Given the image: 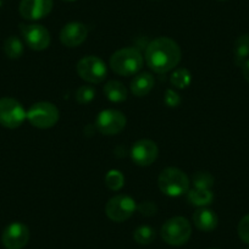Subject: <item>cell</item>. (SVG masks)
Returning a JSON list of instances; mask_svg holds the SVG:
<instances>
[{
  "mask_svg": "<svg viewBox=\"0 0 249 249\" xmlns=\"http://www.w3.org/2000/svg\"><path fill=\"white\" fill-rule=\"evenodd\" d=\"M249 57V35H242L233 45V59L237 66L243 65Z\"/></svg>",
  "mask_w": 249,
  "mask_h": 249,
  "instance_id": "ac0fdd59",
  "label": "cell"
},
{
  "mask_svg": "<svg viewBox=\"0 0 249 249\" xmlns=\"http://www.w3.org/2000/svg\"><path fill=\"white\" fill-rule=\"evenodd\" d=\"M30 239V230L21 222H13L5 227L1 242L6 249H22Z\"/></svg>",
  "mask_w": 249,
  "mask_h": 249,
  "instance_id": "8fae6325",
  "label": "cell"
},
{
  "mask_svg": "<svg viewBox=\"0 0 249 249\" xmlns=\"http://www.w3.org/2000/svg\"><path fill=\"white\" fill-rule=\"evenodd\" d=\"M27 119V112L21 103L14 98L0 99V124L8 128L20 127Z\"/></svg>",
  "mask_w": 249,
  "mask_h": 249,
  "instance_id": "52a82bcc",
  "label": "cell"
},
{
  "mask_svg": "<svg viewBox=\"0 0 249 249\" xmlns=\"http://www.w3.org/2000/svg\"><path fill=\"white\" fill-rule=\"evenodd\" d=\"M76 70H77L78 76L83 81L92 83V85L103 82L107 73L105 62L100 57L94 56V55H89V56H85L83 59H81L76 66Z\"/></svg>",
  "mask_w": 249,
  "mask_h": 249,
  "instance_id": "8992f818",
  "label": "cell"
},
{
  "mask_svg": "<svg viewBox=\"0 0 249 249\" xmlns=\"http://www.w3.org/2000/svg\"><path fill=\"white\" fill-rule=\"evenodd\" d=\"M181 56V48L174 39L159 37L147 45L144 57L150 70L157 73H166L178 65Z\"/></svg>",
  "mask_w": 249,
  "mask_h": 249,
  "instance_id": "6da1fadb",
  "label": "cell"
},
{
  "mask_svg": "<svg viewBox=\"0 0 249 249\" xmlns=\"http://www.w3.org/2000/svg\"><path fill=\"white\" fill-rule=\"evenodd\" d=\"M219 1H226V0H219Z\"/></svg>",
  "mask_w": 249,
  "mask_h": 249,
  "instance_id": "4dcf8cb0",
  "label": "cell"
},
{
  "mask_svg": "<svg viewBox=\"0 0 249 249\" xmlns=\"http://www.w3.org/2000/svg\"><path fill=\"white\" fill-rule=\"evenodd\" d=\"M53 0H21L20 15L30 21H37L49 15L53 10Z\"/></svg>",
  "mask_w": 249,
  "mask_h": 249,
  "instance_id": "4fadbf2b",
  "label": "cell"
},
{
  "mask_svg": "<svg viewBox=\"0 0 249 249\" xmlns=\"http://www.w3.org/2000/svg\"><path fill=\"white\" fill-rule=\"evenodd\" d=\"M164 102L169 107H177L181 104V97L174 89H166L164 95Z\"/></svg>",
  "mask_w": 249,
  "mask_h": 249,
  "instance_id": "4316f807",
  "label": "cell"
},
{
  "mask_svg": "<svg viewBox=\"0 0 249 249\" xmlns=\"http://www.w3.org/2000/svg\"><path fill=\"white\" fill-rule=\"evenodd\" d=\"M126 122H127L126 116L121 111L115 109H107L98 114L95 126L102 135L114 136L126 127Z\"/></svg>",
  "mask_w": 249,
  "mask_h": 249,
  "instance_id": "9c48e42d",
  "label": "cell"
},
{
  "mask_svg": "<svg viewBox=\"0 0 249 249\" xmlns=\"http://www.w3.org/2000/svg\"><path fill=\"white\" fill-rule=\"evenodd\" d=\"M21 33H22L25 42L28 47L36 52H42L47 49L50 44V33L44 26L42 25H21Z\"/></svg>",
  "mask_w": 249,
  "mask_h": 249,
  "instance_id": "30bf717a",
  "label": "cell"
},
{
  "mask_svg": "<svg viewBox=\"0 0 249 249\" xmlns=\"http://www.w3.org/2000/svg\"><path fill=\"white\" fill-rule=\"evenodd\" d=\"M190 178L177 167H166L158 178V186L164 195L169 197H181L190 191Z\"/></svg>",
  "mask_w": 249,
  "mask_h": 249,
  "instance_id": "3957f363",
  "label": "cell"
},
{
  "mask_svg": "<svg viewBox=\"0 0 249 249\" xmlns=\"http://www.w3.org/2000/svg\"><path fill=\"white\" fill-rule=\"evenodd\" d=\"M162 239L167 244L174 247L183 246L188 242L192 234V226L190 221L183 216H175L167 220L161 227Z\"/></svg>",
  "mask_w": 249,
  "mask_h": 249,
  "instance_id": "277c9868",
  "label": "cell"
},
{
  "mask_svg": "<svg viewBox=\"0 0 249 249\" xmlns=\"http://www.w3.org/2000/svg\"><path fill=\"white\" fill-rule=\"evenodd\" d=\"M137 210L135 200L126 195H117L112 197L105 205V214L115 222H124L130 219Z\"/></svg>",
  "mask_w": 249,
  "mask_h": 249,
  "instance_id": "ba28073f",
  "label": "cell"
},
{
  "mask_svg": "<svg viewBox=\"0 0 249 249\" xmlns=\"http://www.w3.org/2000/svg\"><path fill=\"white\" fill-rule=\"evenodd\" d=\"M88 30L83 23L70 22L62 27L60 32V40L65 47L76 48L80 47L87 39Z\"/></svg>",
  "mask_w": 249,
  "mask_h": 249,
  "instance_id": "5bb4252c",
  "label": "cell"
},
{
  "mask_svg": "<svg viewBox=\"0 0 249 249\" xmlns=\"http://www.w3.org/2000/svg\"><path fill=\"white\" fill-rule=\"evenodd\" d=\"M137 210L141 213V214L144 215V216L150 217V216H154V215L157 214L158 207L157 204L153 202H143L141 203L140 205H137Z\"/></svg>",
  "mask_w": 249,
  "mask_h": 249,
  "instance_id": "83f0119b",
  "label": "cell"
},
{
  "mask_svg": "<svg viewBox=\"0 0 249 249\" xmlns=\"http://www.w3.org/2000/svg\"><path fill=\"white\" fill-rule=\"evenodd\" d=\"M124 177L119 170H110L105 176V184L109 190L119 191L124 187Z\"/></svg>",
  "mask_w": 249,
  "mask_h": 249,
  "instance_id": "cb8c5ba5",
  "label": "cell"
},
{
  "mask_svg": "<svg viewBox=\"0 0 249 249\" xmlns=\"http://www.w3.org/2000/svg\"><path fill=\"white\" fill-rule=\"evenodd\" d=\"M158 155V145L150 140L137 141L131 148V158L138 166H149L157 160Z\"/></svg>",
  "mask_w": 249,
  "mask_h": 249,
  "instance_id": "7c38bea8",
  "label": "cell"
},
{
  "mask_svg": "<svg viewBox=\"0 0 249 249\" xmlns=\"http://www.w3.org/2000/svg\"><path fill=\"white\" fill-rule=\"evenodd\" d=\"M247 249H249V248H247Z\"/></svg>",
  "mask_w": 249,
  "mask_h": 249,
  "instance_id": "d6a6232c",
  "label": "cell"
},
{
  "mask_svg": "<svg viewBox=\"0 0 249 249\" xmlns=\"http://www.w3.org/2000/svg\"><path fill=\"white\" fill-rule=\"evenodd\" d=\"M95 97V89L92 86H81L76 92V100L80 104H88Z\"/></svg>",
  "mask_w": 249,
  "mask_h": 249,
  "instance_id": "d4e9b609",
  "label": "cell"
},
{
  "mask_svg": "<svg viewBox=\"0 0 249 249\" xmlns=\"http://www.w3.org/2000/svg\"><path fill=\"white\" fill-rule=\"evenodd\" d=\"M131 92L136 97H144L154 87V77L149 72H142L135 76L131 81Z\"/></svg>",
  "mask_w": 249,
  "mask_h": 249,
  "instance_id": "2e32d148",
  "label": "cell"
},
{
  "mask_svg": "<svg viewBox=\"0 0 249 249\" xmlns=\"http://www.w3.org/2000/svg\"><path fill=\"white\" fill-rule=\"evenodd\" d=\"M59 109L49 102H39L33 104L27 111V120L37 128L53 127L59 121Z\"/></svg>",
  "mask_w": 249,
  "mask_h": 249,
  "instance_id": "5b68a950",
  "label": "cell"
},
{
  "mask_svg": "<svg viewBox=\"0 0 249 249\" xmlns=\"http://www.w3.org/2000/svg\"><path fill=\"white\" fill-rule=\"evenodd\" d=\"M104 93L112 103H121L127 99V88L120 81H109L104 86Z\"/></svg>",
  "mask_w": 249,
  "mask_h": 249,
  "instance_id": "e0dca14e",
  "label": "cell"
},
{
  "mask_svg": "<svg viewBox=\"0 0 249 249\" xmlns=\"http://www.w3.org/2000/svg\"><path fill=\"white\" fill-rule=\"evenodd\" d=\"M143 66V55L137 48H124L110 57V68L120 76L136 75Z\"/></svg>",
  "mask_w": 249,
  "mask_h": 249,
  "instance_id": "7a4b0ae2",
  "label": "cell"
},
{
  "mask_svg": "<svg viewBox=\"0 0 249 249\" xmlns=\"http://www.w3.org/2000/svg\"><path fill=\"white\" fill-rule=\"evenodd\" d=\"M64 1H75V0H64Z\"/></svg>",
  "mask_w": 249,
  "mask_h": 249,
  "instance_id": "f546056e",
  "label": "cell"
},
{
  "mask_svg": "<svg viewBox=\"0 0 249 249\" xmlns=\"http://www.w3.org/2000/svg\"><path fill=\"white\" fill-rule=\"evenodd\" d=\"M238 236L244 243L249 244V214L246 215L238 224Z\"/></svg>",
  "mask_w": 249,
  "mask_h": 249,
  "instance_id": "484cf974",
  "label": "cell"
},
{
  "mask_svg": "<svg viewBox=\"0 0 249 249\" xmlns=\"http://www.w3.org/2000/svg\"><path fill=\"white\" fill-rule=\"evenodd\" d=\"M214 199L212 191L202 190V188H193L187 192V200L196 207L204 208L209 205Z\"/></svg>",
  "mask_w": 249,
  "mask_h": 249,
  "instance_id": "d6986e66",
  "label": "cell"
},
{
  "mask_svg": "<svg viewBox=\"0 0 249 249\" xmlns=\"http://www.w3.org/2000/svg\"><path fill=\"white\" fill-rule=\"evenodd\" d=\"M133 238L140 244H149L155 239V231L148 225H142L135 230Z\"/></svg>",
  "mask_w": 249,
  "mask_h": 249,
  "instance_id": "7402d4cb",
  "label": "cell"
},
{
  "mask_svg": "<svg viewBox=\"0 0 249 249\" xmlns=\"http://www.w3.org/2000/svg\"><path fill=\"white\" fill-rule=\"evenodd\" d=\"M242 75H243L244 80L249 82V59L242 65Z\"/></svg>",
  "mask_w": 249,
  "mask_h": 249,
  "instance_id": "f1b7e54d",
  "label": "cell"
},
{
  "mask_svg": "<svg viewBox=\"0 0 249 249\" xmlns=\"http://www.w3.org/2000/svg\"><path fill=\"white\" fill-rule=\"evenodd\" d=\"M216 214L213 210L207 209V208H198L193 213V224L198 230L204 232L214 231L217 226Z\"/></svg>",
  "mask_w": 249,
  "mask_h": 249,
  "instance_id": "9a60e30c",
  "label": "cell"
},
{
  "mask_svg": "<svg viewBox=\"0 0 249 249\" xmlns=\"http://www.w3.org/2000/svg\"><path fill=\"white\" fill-rule=\"evenodd\" d=\"M170 82L177 89H184L192 82V75L187 69H177L172 72Z\"/></svg>",
  "mask_w": 249,
  "mask_h": 249,
  "instance_id": "ffe728a7",
  "label": "cell"
},
{
  "mask_svg": "<svg viewBox=\"0 0 249 249\" xmlns=\"http://www.w3.org/2000/svg\"><path fill=\"white\" fill-rule=\"evenodd\" d=\"M4 52L10 59H18L23 54L22 42L15 36H11L4 43Z\"/></svg>",
  "mask_w": 249,
  "mask_h": 249,
  "instance_id": "44dd1931",
  "label": "cell"
},
{
  "mask_svg": "<svg viewBox=\"0 0 249 249\" xmlns=\"http://www.w3.org/2000/svg\"><path fill=\"white\" fill-rule=\"evenodd\" d=\"M212 249H215V248H212Z\"/></svg>",
  "mask_w": 249,
  "mask_h": 249,
  "instance_id": "1f68e13d",
  "label": "cell"
},
{
  "mask_svg": "<svg viewBox=\"0 0 249 249\" xmlns=\"http://www.w3.org/2000/svg\"><path fill=\"white\" fill-rule=\"evenodd\" d=\"M192 183L195 188L210 190L214 184V177L207 171H198L192 176Z\"/></svg>",
  "mask_w": 249,
  "mask_h": 249,
  "instance_id": "603a6c76",
  "label": "cell"
}]
</instances>
